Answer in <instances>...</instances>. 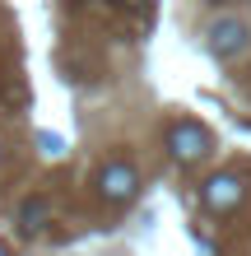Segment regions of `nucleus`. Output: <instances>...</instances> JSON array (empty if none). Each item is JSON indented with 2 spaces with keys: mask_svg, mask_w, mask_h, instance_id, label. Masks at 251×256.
<instances>
[{
  "mask_svg": "<svg viewBox=\"0 0 251 256\" xmlns=\"http://www.w3.org/2000/svg\"><path fill=\"white\" fill-rule=\"evenodd\" d=\"M205 52H210L214 61H238V56L251 52V28L238 19V14L210 19V28H205Z\"/></svg>",
  "mask_w": 251,
  "mask_h": 256,
  "instance_id": "obj_1",
  "label": "nucleus"
},
{
  "mask_svg": "<svg viewBox=\"0 0 251 256\" xmlns=\"http://www.w3.org/2000/svg\"><path fill=\"white\" fill-rule=\"evenodd\" d=\"M168 149L177 163H200L210 154V130L196 126V122H172L168 126Z\"/></svg>",
  "mask_w": 251,
  "mask_h": 256,
  "instance_id": "obj_2",
  "label": "nucleus"
},
{
  "mask_svg": "<svg viewBox=\"0 0 251 256\" xmlns=\"http://www.w3.org/2000/svg\"><path fill=\"white\" fill-rule=\"evenodd\" d=\"M98 191H102V200L121 205V200H130V196L140 191V172L130 168V163H107V168L98 172Z\"/></svg>",
  "mask_w": 251,
  "mask_h": 256,
  "instance_id": "obj_3",
  "label": "nucleus"
},
{
  "mask_svg": "<svg viewBox=\"0 0 251 256\" xmlns=\"http://www.w3.org/2000/svg\"><path fill=\"white\" fill-rule=\"evenodd\" d=\"M200 200L210 210H219V214H224V210H238L242 205V182L233 172H219V177H210V182L200 186Z\"/></svg>",
  "mask_w": 251,
  "mask_h": 256,
  "instance_id": "obj_4",
  "label": "nucleus"
},
{
  "mask_svg": "<svg viewBox=\"0 0 251 256\" xmlns=\"http://www.w3.org/2000/svg\"><path fill=\"white\" fill-rule=\"evenodd\" d=\"M42 214H47V200H28L23 214H19V224H23L28 233H37V228H42Z\"/></svg>",
  "mask_w": 251,
  "mask_h": 256,
  "instance_id": "obj_5",
  "label": "nucleus"
},
{
  "mask_svg": "<svg viewBox=\"0 0 251 256\" xmlns=\"http://www.w3.org/2000/svg\"><path fill=\"white\" fill-rule=\"evenodd\" d=\"M126 5H144V0H126Z\"/></svg>",
  "mask_w": 251,
  "mask_h": 256,
  "instance_id": "obj_6",
  "label": "nucleus"
},
{
  "mask_svg": "<svg viewBox=\"0 0 251 256\" xmlns=\"http://www.w3.org/2000/svg\"><path fill=\"white\" fill-rule=\"evenodd\" d=\"M0 158H5V149H0Z\"/></svg>",
  "mask_w": 251,
  "mask_h": 256,
  "instance_id": "obj_7",
  "label": "nucleus"
}]
</instances>
